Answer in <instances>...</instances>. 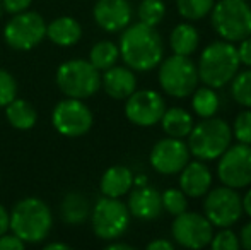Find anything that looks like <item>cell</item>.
<instances>
[{"mask_svg": "<svg viewBox=\"0 0 251 250\" xmlns=\"http://www.w3.org/2000/svg\"><path fill=\"white\" fill-rule=\"evenodd\" d=\"M128 207L130 214L142 221H151L161 216L162 213V200L161 194L155 189L144 185V187H137L128 195Z\"/></svg>", "mask_w": 251, "mask_h": 250, "instance_id": "cell-18", "label": "cell"}, {"mask_svg": "<svg viewBox=\"0 0 251 250\" xmlns=\"http://www.w3.org/2000/svg\"><path fill=\"white\" fill-rule=\"evenodd\" d=\"M118 50L126 67L137 72H147L155 69L164 55V47L159 33L144 23L125 28L120 38Z\"/></svg>", "mask_w": 251, "mask_h": 250, "instance_id": "cell-1", "label": "cell"}, {"mask_svg": "<svg viewBox=\"0 0 251 250\" xmlns=\"http://www.w3.org/2000/svg\"><path fill=\"white\" fill-rule=\"evenodd\" d=\"M0 16H2V0H0Z\"/></svg>", "mask_w": 251, "mask_h": 250, "instance_id": "cell-45", "label": "cell"}, {"mask_svg": "<svg viewBox=\"0 0 251 250\" xmlns=\"http://www.w3.org/2000/svg\"><path fill=\"white\" fill-rule=\"evenodd\" d=\"M210 14L212 28L222 40L239 43L251 36V7L246 0H219Z\"/></svg>", "mask_w": 251, "mask_h": 250, "instance_id": "cell-5", "label": "cell"}, {"mask_svg": "<svg viewBox=\"0 0 251 250\" xmlns=\"http://www.w3.org/2000/svg\"><path fill=\"white\" fill-rule=\"evenodd\" d=\"M171 231L176 244L185 249H203L214 237V226L205 214L188 209L175 218Z\"/></svg>", "mask_w": 251, "mask_h": 250, "instance_id": "cell-13", "label": "cell"}, {"mask_svg": "<svg viewBox=\"0 0 251 250\" xmlns=\"http://www.w3.org/2000/svg\"><path fill=\"white\" fill-rule=\"evenodd\" d=\"M53 224L51 211L38 197H26L10 213V230L24 244H40L48 237Z\"/></svg>", "mask_w": 251, "mask_h": 250, "instance_id": "cell-3", "label": "cell"}, {"mask_svg": "<svg viewBox=\"0 0 251 250\" xmlns=\"http://www.w3.org/2000/svg\"><path fill=\"white\" fill-rule=\"evenodd\" d=\"M215 0H176V7L183 19L200 21L210 14Z\"/></svg>", "mask_w": 251, "mask_h": 250, "instance_id": "cell-28", "label": "cell"}, {"mask_svg": "<svg viewBox=\"0 0 251 250\" xmlns=\"http://www.w3.org/2000/svg\"><path fill=\"white\" fill-rule=\"evenodd\" d=\"M45 250H70V245L53 242V244H47V245H45Z\"/></svg>", "mask_w": 251, "mask_h": 250, "instance_id": "cell-43", "label": "cell"}, {"mask_svg": "<svg viewBox=\"0 0 251 250\" xmlns=\"http://www.w3.org/2000/svg\"><path fill=\"white\" fill-rule=\"evenodd\" d=\"M166 16V3L162 0H142L139 5V19L147 26L155 28Z\"/></svg>", "mask_w": 251, "mask_h": 250, "instance_id": "cell-30", "label": "cell"}, {"mask_svg": "<svg viewBox=\"0 0 251 250\" xmlns=\"http://www.w3.org/2000/svg\"><path fill=\"white\" fill-rule=\"evenodd\" d=\"M5 117L9 124L17 130L33 129L38 120V113L33 105H29L26 100H19L17 96L9 105H5Z\"/></svg>", "mask_w": 251, "mask_h": 250, "instance_id": "cell-24", "label": "cell"}, {"mask_svg": "<svg viewBox=\"0 0 251 250\" xmlns=\"http://www.w3.org/2000/svg\"><path fill=\"white\" fill-rule=\"evenodd\" d=\"M190 149L181 139L166 137L154 144L151 151V165L155 171L162 175H175L185 168L190 161Z\"/></svg>", "mask_w": 251, "mask_h": 250, "instance_id": "cell-15", "label": "cell"}, {"mask_svg": "<svg viewBox=\"0 0 251 250\" xmlns=\"http://www.w3.org/2000/svg\"><path fill=\"white\" fill-rule=\"evenodd\" d=\"M239 244L246 250H251V221L241 228V240H239Z\"/></svg>", "mask_w": 251, "mask_h": 250, "instance_id": "cell-39", "label": "cell"}, {"mask_svg": "<svg viewBox=\"0 0 251 250\" xmlns=\"http://www.w3.org/2000/svg\"><path fill=\"white\" fill-rule=\"evenodd\" d=\"M56 86L67 98H91L101 87V74L89 60L63 62L56 70Z\"/></svg>", "mask_w": 251, "mask_h": 250, "instance_id": "cell-6", "label": "cell"}, {"mask_svg": "<svg viewBox=\"0 0 251 250\" xmlns=\"http://www.w3.org/2000/svg\"><path fill=\"white\" fill-rule=\"evenodd\" d=\"M106 249L108 250H133L132 245L123 244V242H113V240H111V244L106 245Z\"/></svg>", "mask_w": 251, "mask_h": 250, "instance_id": "cell-42", "label": "cell"}, {"mask_svg": "<svg viewBox=\"0 0 251 250\" xmlns=\"http://www.w3.org/2000/svg\"><path fill=\"white\" fill-rule=\"evenodd\" d=\"M96 24L108 33L123 31L132 19V7L128 0H98L93 9Z\"/></svg>", "mask_w": 251, "mask_h": 250, "instance_id": "cell-16", "label": "cell"}, {"mask_svg": "<svg viewBox=\"0 0 251 250\" xmlns=\"http://www.w3.org/2000/svg\"><path fill=\"white\" fill-rule=\"evenodd\" d=\"M179 173V189L185 192L186 197L199 199L210 190L212 171L201 160L188 161Z\"/></svg>", "mask_w": 251, "mask_h": 250, "instance_id": "cell-17", "label": "cell"}, {"mask_svg": "<svg viewBox=\"0 0 251 250\" xmlns=\"http://www.w3.org/2000/svg\"><path fill=\"white\" fill-rule=\"evenodd\" d=\"M162 209H166L173 216H178L188 209V197L181 189H168L161 194Z\"/></svg>", "mask_w": 251, "mask_h": 250, "instance_id": "cell-31", "label": "cell"}, {"mask_svg": "<svg viewBox=\"0 0 251 250\" xmlns=\"http://www.w3.org/2000/svg\"><path fill=\"white\" fill-rule=\"evenodd\" d=\"M241 200H243V213H246L251 218V189L245 194V197Z\"/></svg>", "mask_w": 251, "mask_h": 250, "instance_id": "cell-41", "label": "cell"}, {"mask_svg": "<svg viewBox=\"0 0 251 250\" xmlns=\"http://www.w3.org/2000/svg\"><path fill=\"white\" fill-rule=\"evenodd\" d=\"M33 0H2V9H5L9 14H19L29 9Z\"/></svg>", "mask_w": 251, "mask_h": 250, "instance_id": "cell-36", "label": "cell"}, {"mask_svg": "<svg viewBox=\"0 0 251 250\" xmlns=\"http://www.w3.org/2000/svg\"><path fill=\"white\" fill-rule=\"evenodd\" d=\"M161 124H162V130L169 137L185 139V137H188L190 130L193 127V118L185 108L173 107L164 110V113L161 117Z\"/></svg>", "mask_w": 251, "mask_h": 250, "instance_id": "cell-22", "label": "cell"}, {"mask_svg": "<svg viewBox=\"0 0 251 250\" xmlns=\"http://www.w3.org/2000/svg\"><path fill=\"white\" fill-rule=\"evenodd\" d=\"M130 223V211L116 197H102L91 213L93 231L101 240H116L126 231Z\"/></svg>", "mask_w": 251, "mask_h": 250, "instance_id": "cell-8", "label": "cell"}, {"mask_svg": "<svg viewBox=\"0 0 251 250\" xmlns=\"http://www.w3.org/2000/svg\"><path fill=\"white\" fill-rule=\"evenodd\" d=\"M45 36H47V23L40 14L33 10L14 14V17L3 28V40L14 50H31L38 47Z\"/></svg>", "mask_w": 251, "mask_h": 250, "instance_id": "cell-9", "label": "cell"}, {"mask_svg": "<svg viewBox=\"0 0 251 250\" xmlns=\"http://www.w3.org/2000/svg\"><path fill=\"white\" fill-rule=\"evenodd\" d=\"M101 86L104 87L106 94L115 100H126L137 89V77L130 67L113 65L104 70L101 77Z\"/></svg>", "mask_w": 251, "mask_h": 250, "instance_id": "cell-19", "label": "cell"}, {"mask_svg": "<svg viewBox=\"0 0 251 250\" xmlns=\"http://www.w3.org/2000/svg\"><path fill=\"white\" fill-rule=\"evenodd\" d=\"M231 83V94L236 103L251 108V67L241 72L238 70Z\"/></svg>", "mask_w": 251, "mask_h": 250, "instance_id": "cell-29", "label": "cell"}, {"mask_svg": "<svg viewBox=\"0 0 251 250\" xmlns=\"http://www.w3.org/2000/svg\"><path fill=\"white\" fill-rule=\"evenodd\" d=\"M239 43H241L238 47L239 62L245 63L246 67H251V36L245 38V40H241Z\"/></svg>", "mask_w": 251, "mask_h": 250, "instance_id": "cell-37", "label": "cell"}, {"mask_svg": "<svg viewBox=\"0 0 251 250\" xmlns=\"http://www.w3.org/2000/svg\"><path fill=\"white\" fill-rule=\"evenodd\" d=\"M120 57V50L113 41H100L91 48L89 62L96 67L98 70H106L113 67Z\"/></svg>", "mask_w": 251, "mask_h": 250, "instance_id": "cell-27", "label": "cell"}, {"mask_svg": "<svg viewBox=\"0 0 251 250\" xmlns=\"http://www.w3.org/2000/svg\"><path fill=\"white\" fill-rule=\"evenodd\" d=\"M232 130L222 118L207 117L193 124L188 134L190 154L201 161H214L231 146Z\"/></svg>", "mask_w": 251, "mask_h": 250, "instance_id": "cell-4", "label": "cell"}, {"mask_svg": "<svg viewBox=\"0 0 251 250\" xmlns=\"http://www.w3.org/2000/svg\"><path fill=\"white\" fill-rule=\"evenodd\" d=\"M89 216V202L79 192H70L62 202V218L67 224L79 226Z\"/></svg>", "mask_w": 251, "mask_h": 250, "instance_id": "cell-25", "label": "cell"}, {"mask_svg": "<svg viewBox=\"0 0 251 250\" xmlns=\"http://www.w3.org/2000/svg\"><path fill=\"white\" fill-rule=\"evenodd\" d=\"M217 177L222 185L232 189H245L251 185V146L234 144L217 158Z\"/></svg>", "mask_w": 251, "mask_h": 250, "instance_id": "cell-11", "label": "cell"}, {"mask_svg": "<svg viewBox=\"0 0 251 250\" xmlns=\"http://www.w3.org/2000/svg\"><path fill=\"white\" fill-rule=\"evenodd\" d=\"M133 185H137V187H144V185H147V177H146V175L133 177Z\"/></svg>", "mask_w": 251, "mask_h": 250, "instance_id": "cell-44", "label": "cell"}, {"mask_svg": "<svg viewBox=\"0 0 251 250\" xmlns=\"http://www.w3.org/2000/svg\"><path fill=\"white\" fill-rule=\"evenodd\" d=\"M10 230V214L5 211V207L0 204V237H2L3 233H7V231Z\"/></svg>", "mask_w": 251, "mask_h": 250, "instance_id": "cell-38", "label": "cell"}, {"mask_svg": "<svg viewBox=\"0 0 251 250\" xmlns=\"http://www.w3.org/2000/svg\"><path fill=\"white\" fill-rule=\"evenodd\" d=\"M147 249L149 250H173L175 245H173V242L164 240V238H159V240L151 242V244L147 245Z\"/></svg>", "mask_w": 251, "mask_h": 250, "instance_id": "cell-40", "label": "cell"}, {"mask_svg": "<svg viewBox=\"0 0 251 250\" xmlns=\"http://www.w3.org/2000/svg\"><path fill=\"white\" fill-rule=\"evenodd\" d=\"M47 36L58 47H72L82 38V28L74 17H56L47 26Z\"/></svg>", "mask_w": 251, "mask_h": 250, "instance_id": "cell-21", "label": "cell"}, {"mask_svg": "<svg viewBox=\"0 0 251 250\" xmlns=\"http://www.w3.org/2000/svg\"><path fill=\"white\" fill-rule=\"evenodd\" d=\"M205 218L215 228H229L241 220L243 200L236 189L222 185L205 194L203 200Z\"/></svg>", "mask_w": 251, "mask_h": 250, "instance_id": "cell-10", "label": "cell"}, {"mask_svg": "<svg viewBox=\"0 0 251 250\" xmlns=\"http://www.w3.org/2000/svg\"><path fill=\"white\" fill-rule=\"evenodd\" d=\"M192 107L200 118L214 117L219 110V96L214 87L203 86L193 91Z\"/></svg>", "mask_w": 251, "mask_h": 250, "instance_id": "cell-26", "label": "cell"}, {"mask_svg": "<svg viewBox=\"0 0 251 250\" xmlns=\"http://www.w3.org/2000/svg\"><path fill=\"white\" fill-rule=\"evenodd\" d=\"M232 134H234L238 142L251 146V108L238 113L234 125H232Z\"/></svg>", "mask_w": 251, "mask_h": 250, "instance_id": "cell-32", "label": "cell"}, {"mask_svg": "<svg viewBox=\"0 0 251 250\" xmlns=\"http://www.w3.org/2000/svg\"><path fill=\"white\" fill-rule=\"evenodd\" d=\"M239 57L238 48L231 41H214L203 48L199 60V79L205 86L224 87L227 83H231L232 77L239 70Z\"/></svg>", "mask_w": 251, "mask_h": 250, "instance_id": "cell-2", "label": "cell"}, {"mask_svg": "<svg viewBox=\"0 0 251 250\" xmlns=\"http://www.w3.org/2000/svg\"><path fill=\"white\" fill-rule=\"evenodd\" d=\"M164 110L166 105L162 96L152 89H135L126 98L125 103L126 118L139 127H152L159 124Z\"/></svg>", "mask_w": 251, "mask_h": 250, "instance_id": "cell-14", "label": "cell"}, {"mask_svg": "<svg viewBox=\"0 0 251 250\" xmlns=\"http://www.w3.org/2000/svg\"><path fill=\"white\" fill-rule=\"evenodd\" d=\"M159 84L162 91L173 98H186L199 86L197 65L185 55H171L161 60Z\"/></svg>", "mask_w": 251, "mask_h": 250, "instance_id": "cell-7", "label": "cell"}, {"mask_svg": "<svg viewBox=\"0 0 251 250\" xmlns=\"http://www.w3.org/2000/svg\"><path fill=\"white\" fill-rule=\"evenodd\" d=\"M51 124L62 136L80 137L93 127V113L84 101L77 98H67L56 103L51 111Z\"/></svg>", "mask_w": 251, "mask_h": 250, "instance_id": "cell-12", "label": "cell"}, {"mask_svg": "<svg viewBox=\"0 0 251 250\" xmlns=\"http://www.w3.org/2000/svg\"><path fill=\"white\" fill-rule=\"evenodd\" d=\"M24 247H26V244L17 235L3 233L0 237V250H23Z\"/></svg>", "mask_w": 251, "mask_h": 250, "instance_id": "cell-35", "label": "cell"}, {"mask_svg": "<svg viewBox=\"0 0 251 250\" xmlns=\"http://www.w3.org/2000/svg\"><path fill=\"white\" fill-rule=\"evenodd\" d=\"M133 185V175L130 168L123 167V165H116L111 167L102 173L101 177V192L106 197H116L120 199L122 195L130 192Z\"/></svg>", "mask_w": 251, "mask_h": 250, "instance_id": "cell-20", "label": "cell"}, {"mask_svg": "<svg viewBox=\"0 0 251 250\" xmlns=\"http://www.w3.org/2000/svg\"><path fill=\"white\" fill-rule=\"evenodd\" d=\"M200 36L199 31L195 26H192L190 23H181L173 29L171 36H169V45H171V50L176 55H185L190 57L193 52L199 48Z\"/></svg>", "mask_w": 251, "mask_h": 250, "instance_id": "cell-23", "label": "cell"}, {"mask_svg": "<svg viewBox=\"0 0 251 250\" xmlns=\"http://www.w3.org/2000/svg\"><path fill=\"white\" fill-rule=\"evenodd\" d=\"M208 245H210L214 250H236V249L241 247L238 235H236L232 230H229V228H221V231L212 237V240Z\"/></svg>", "mask_w": 251, "mask_h": 250, "instance_id": "cell-34", "label": "cell"}, {"mask_svg": "<svg viewBox=\"0 0 251 250\" xmlns=\"http://www.w3.org/2000/svg\"><path fill=\"white\" fill-rule=\"evenodd\" d=\"M17 96V83L5 69H0V108L9 105Z\"/></svg>", "mask_w": 251, "mask_h": 250, "instance_id": "cell-33", "label": "cell"}, {"mask_svg": "<svg viewBox=\"0 0 251 250\" xmlns=\"http://www.w3.org/2000/svg\"><path fill=\"white\" fill-rule=\"evenodd\" d=\"M0 180H2V178H0Z\"/></svg>", "mask_w": 251, "mask_h": 250, "instance_id": "cell-46", "label": "cell"}]
</instances>
